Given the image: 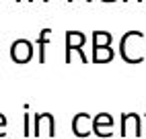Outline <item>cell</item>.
Returning <instances> with one entry per match:
<instances>
[{
  "label": "cell",
  "mask_w": 146,
  "mask_h": 139,
  "mask_svg": "<svg viewBox=\"0 0 146 139\" xmlns=\"http://www.w3.org/2000/svg\"><path fill=\"white\" fill-rule=\"evenodd\" d=\"M17 2H21V0H17Z\"/></svg>",
  "instance_id": "cell-17"
},
{
  "label": "cell",
  "mask_w": 146,
  "mask_h": 139,
  "mask_svg": "<svg viewBox=\"0 0 146 139\" xmlns=\"http://www.w3.org/2000/svg\"><path fill=\"white\" fill-rule=\"evenodd\" d=\"M142 43H144V33L142 31H128L119 39V55L125 64H142L144 53H142Z\"/></svg>",
  "instance_id": "cell-1"
},
{
  "label": "cell",
  "mask_w": 146,
  "mask_h": 139,
  "mask_svg": "<svg viewBox=\"0 0 146 139\" xmlns=\"http://www.w3.org/2000/svg\"><path fill=\"white\" fill-rule=\"evenodd\" d=\"M72 133L80 139H86L93 133V117L89 113H76L72 117Z\"/></svg>",
  "instance_id": "cell-6"
},
{
  "label": "cell",
  "mask_w": 146,
  "mask_h": 139,
  "mask_svg": "<svg viewBox=\"0 0 146 139\" xmlns=\"http://www.w3.org/2000/svg\"><path fill=\"white\" fill-rule=\"evenodd\" d=\"M68 2H74V0H68ZM86 2H93V0H86Z\"/></svg>",
  "instance_id": "cell-15"
},
{
  "label": "cell",
  "mask_w": 146,
  "mask_h": 139,
  "mask_svg": "<svg viewBox=\"0 0 146 139\" xmlns=\"http://www.w3.org/2000/svg\"><path fill=\"white\" fill-rule=\"evenodd\" d=\"M93 133L97 137H111L113 135V117L109 113H99L93 117Z\"/></svg>",
  "instance_id": "cell-7"
},
{
  "label": "cell",
  "mask_w": 146,
  "mask_h": 139,
  "mask_svg": "<svg viewBox=\"0 0 146 139\" xmlns=\"http://www.w3.org/2000/svg\"><path fill=\"white\" fill-rule=\"evenodd\" d=\"M52 39V29H41L39 37H37V49H39V64H45V45Z\"/></svg>",
  "instance_id": "cell-9"
},
{
  "label": "cell",
  "mask_w": 146,
  "mask_h": 139,
  "mask_svg": "<svg viewBox=\"0 0 146 139\" xmlns=\"http://www.w3.org/2000/svg\"><path fill=\"white\" fill-rule=\"evenodd\" d=\"M113 35L109 31H95L93 33V47H111Z\"/></svg>",
  "instance_id": "cell-10"
},
{
  "label": "cell",
  "mask_w": 146,
  "mask_h": 139,
  "mask_svg": "<svg viewBox=\"0 0 146 139\" xmlns=\"http://www.w3.org/2000/svg\"><path fill=\"white\" fill-rule=\"evenodd\" d=\"M103 2H115V0H103Z\"/></svg>",
  "instance_id": "cell-16"
},
{
  "label": "cell",
  "mask_w": 146,
  "mask_h": 139,
  "mask_svg": "<svg viewBox=\"0 0 146 139\" xmlns=\"http://www.w3.org/2000/svg\"><path fill=\"white\" fill-rule=\"evenodd\" d=\"M29 2H35V0H29ZM43 2H50V0H43Z\"/></svg>",
  "instance_id": "cell-14"
},
{
  "label": "cell",
  "mask_w": 146,
  "mask_h": 139,
  "mask_svg": "<svg viewBox=\"0 0 146 139\" xmlns=\"http://www.w3.org/2000/svg\"><path fill=\"white\" fill-rule=\"evenodd\" d=\"M23 135H25V137L33 135V127H31V115H29V113H25V117H23Z\"/></svg>",
  "instance_id": "cell-11"
},
{
  "label": "cell",
  "mask_w": 146,
  "mask_h": 139,
  "mask_svg": "<svg viewBox=\"0 0 146 139\" xmlns=\"http://www.w3.org/2000/svg\"><path fill=\"white\" fill-rule=\"evenodd\" d=\"M115 57L113 47H93V64H107Z\"/></svg>",
  "instance_id": "cell-8"
},
{
  "label": "cell",
  "mask_w": 146,
  "mask_h": 139,
  "mask_svg": "<svg viewBox=\"0 0 146 139\" xmlns=\"http://www.w3.org/2000/svg\"><path fill=\"white\" fill-rule=\"evenodd\" d=\"M35 47L29 39H15L11 45V57L15 64H29L33 59Z\"/></svg>",
  "instance_id": "cell-3"
},
{
  "label": "cell",
  "mask_w": 146,
  "mask_h": 139,
  "mask_svg": "<svg viewBox=\"0 0 146 139\" xmlns=\"http://www.w3.org/2000/svg\"><path fill=\"white\" fill-rule=\"evenodd\" d=\"M123 2H130V0H123ZM136 2H142V0H136Z\"/></svg>",
  "instance_id": "cell-13"
},
{
  "label": "cell",
  "mask_w": 146,
  "mask_h": 139,
  "mask_svg": "<svg viewBox=\"0 0 146 139\" xmlns=\"http://www.w3.org/2000/svg\"><path fill=\"white\" fill-rule=\"evenodd\" d=\"M84 43H86V35L82 31H68L66 33V64H72V55L78 53L80 62L86 64L89 59L84 55Z\"/></svg>",
  "instance_id": "cell-2"
},
{
  "label": "cell",
  "mask_w": 146,
  "mask_h": 139,
  "mask_svg": "<svg viewBox=\"0 0 146 139\" xmlns=\"http://www.w3.org/2000/svg\"><path fill=\"white\" fill-rule=\"evenodd\" d=\"M130 133H134L136 137L142 135V119L138 113H123L119 117V135L128 137Z\"/></svg>",
  "instance_id": "cell-5"
},
{
  "label": "cell",
  "mask_w": 146,
  "mask_h": 139,
  "mask_svg": "<svg viewBox=\"0 0 146 139\" xmlns=\"http://www.w3.org/2000/svg\"><path fill=\"white\" fill-rule=\"evenodd\" d=\"M0 137H6V117L0 113Z\"/></svg>",
  "instance_id": "cell-12"
},
{
  "label": "cell",
  "mask_w": 146,
  "mask_h": 139,
  "mask_svg": "<svg viewBox=\"0 0 146 139\" xmlns=\"http://www.w3.org/2000/svg\"><path fill=\"white\" fill-rule=\"evenodd\" d=\"M43 133L47 137H56V119L52 113H35L33 117V135L41 137Z\"/></svg>",
  "instance_id": "cell-4"
}]
</instances>
